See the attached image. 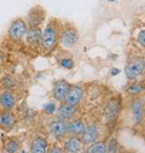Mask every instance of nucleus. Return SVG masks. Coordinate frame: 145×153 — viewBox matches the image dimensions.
<instances>
[{"label":"nucleus","mask_w":145,"mask_h":153,"mask_svg":"<svg viewBox=\"0 0 145 153\" xmlns=\"http://www.w3.org/2000/svg\"><path fill=\"white\" fill-rule=\"evenodd\" d=\"M59 29H61V22L56 18L50 19L45 28L41 30V41H40V48L44 53L52 52L59 40Z\"/></svg>","instance_id":"f257e3e1"},{"label":"nucleus","mask_w":145,"mask_h":153,"mask_svg":"<svg viewBox=\"0 0 145 153\" xmlns=\"http://www.w3.org/2000/svg\"><path fill=\"white\" fill-rule=\"evenodd\" d=\"M58 42L65 48L74 47L79 42V31H78L76 27L69 22L61 23Z\"/></svg>","instance_id":"f03ea898"},{"label":"nucleus","mask_w":145,"mask_h":153,"mask_svg":"<svg viewBox=\"0 0 145 153\" xmlns=\"http://www.w3.org/2000/svg\"><path fill=\"white\" fill-rule=\"evenodd\" d=\"M145 59L143 56H132L125 65V75L128 81H135L144 74Z\"/></svg>","instance_id":"7ed1b4c3"},{"label":"nucleus","mask_w":145,"mask_h":153,"mask_svg":"<svg viewBox=\"0 0 145 153\" xmlns=\"http://www.w3.org/2000/svg\"><path fill=\"white\" fill-rule=\"evenodd\" d=\"M28 30V25H27V22L24 18H16L11 22L10 27H9V30H7V36L9 39H11L12 41H21L25 33Z\"/></svg>","instance_id":"20e7f679"},{"label":"nucleus","mask_w":145,"mask_h":153,"mask_svg":"<svg viewBox=\"0 0 145 153\" xmlns=\"http://www.w3.org/2000/svg\"><path fill=\"white\" fill-rule=\"evenodd\" d=\"M45 18H46V12L44 7H41L40 5H36V6H33L28 11L25 22H27L28 28H35V27L41 28L43 23L45 22Z\"/></svg>","instance_id":"39448f33"},{"label":"nucleus","mask_w":145,"mask_h":153,"mask_svg":"<svg viewBox=\"0 0 145 153\" xmlns=\"http://www.w3.org/2000/svg\"><path fill=\"white\" fill-rule=\"evenodd\" d=\"M129 112H131L133 122L137 126L143 123L144 121V97L143 94L133 98V100L129 104Z\"/></svg>","instance_id":"423d86ee"},{"label":"nucleus","mask_w":145,"mask_h":153,"mask_svg":"<svg viewBox=\"0 0 145 153\" xmlns=\"http://www.w3.org/2000/svg\"><path fill=\"white\" fill-rule=\"evenodd\" d=\"M99 136H100L99 126L96 123H91V124L86 126L84 133L80 135V139L84 142V145H91V143L98 141Z\"/></svg>","instance_id":"0eeeda50"},{"label":"nucleus","mask_w":145,"mask_h":153,"mask_svg":"<svg viewBox=\"0 0 145 153\" xmlns=\"http://www.w3.org/2000/svg\"><path fill=\"white\" fill-rule=\"evenodd\" d=\"M84 93H85V91H84V87L81 85H71L63 101L67 102V104L76 106L82 100Z\"/></svg>","instance_id":"6e6552de"},{"label":"nucleus","mask_w":145,"mask_h":153,"mask_svg":"<svg viewBox=\"0 0 145 153\" xmlns=\"http://www.w3.org/2000/svg\"><path fill=\"white\" fill-rule=\"evenodd\" d=\"M70 86L71 85L67 80H63V79L55 81L53 82V87H52V97H53V99L56 101L62 102L64 100V98H65Z\"/></svg>","instance_id":"1a4fd4ad"},{"label":"nucleus","mask_w":145,"mask_h":153,"mask_svg":"<svg viewBox=\"0 0 145 153\" xmlns=\"http://www.w3.org/2000/svg\"><path fill=\"white\" fill-rule=\"evenodd\" d=\"M84 142L79 136H69L64 141L63 151L64 153H84Z\"/></svg>","instance_id":"9d476101"},{"label":"nucleus","mask_w":145,"mask_h":153,"mask_svg":"<svg viewBox=\"0 0 145 153\" xmlns=\"http://www.w3.org/2000/svg\"><path fill=\"white\" fill-rule=\"evenodd\" d=\"M120 107H121V101L119 98H114L109 101V104L105 107V118L108 123H114L117 120Z\"/></svg>","instance_id":"9b49d317"},{"label":"nucleus","mask_w":145,"mask_h":153,"mask_svg":"<svg viewBox=\"0 0 145 153\" xmlns=\"http://www.w3.org/2000/svg\"><path fill=\"white\" fill-rule=\"evenodd\" d=\"M49 131L56 139L64 137L67 135V122L61 120V118L52 120L49 123Z\"/></svg>","instance_id":"f8f14e48"},{"label":"nucleus","mask_w":145,"mask_h":153,"mask_svg":"<svg viewBox=\"0 0 145 153\" xmlns=\"http://www.w3.org/2000/svg\"><path fill=\"white\" fill-rule=\"evenodd\" d=\"M86 126V122L81 118H71L67 122V134H70L72 136H80L84 133Z\"/></svg>","instance_id":"ddd939ff"},{"label":"nucleus","mask_w":145,"mask_h":153,"mask_svg":"<svg viewBox=\"0 0 145 153\" xmlns=\"http://www.w3.org/2000/svg\"><path fill=\"white\" fill-rule=\"evenodd\" d=\"M24 39L28 45L31 47H40V41H41V28L35 27V28H28Z\"/></svg>","instance_id":"4468645a"},{"label":"nucleus","mask_w":145,"mask_h":153,"mask_svg":"<svg viewBox=\"0 0 145 153\" xmlns=\"http://www.w3.org/2000/svg\"><path fill=\"white\" fill-rule=\"evenodd\" d=\"M47 149H49V142L45 137L40 135H36L33 137L29 147L30 153H47Z\"/></svg>","instance_id":"2eb2a0df"},{"label":"nucleus","mask_w":145,"mask_h":153,"mask_svg":"<svg viewBox=\"0 0 145 153\" xmlns=\"http://www.w3.org/2000/svg\"><path fill=\"white\" fill-rule=\"evenodd\" d=\"M76 113V106L74 105H70V104H67L64 101H62V104L58 106L57 108V114H58V118L63 120V121H69L71 120L72 117L75 116Z\"/></svg>","instance_id":"dca6fc26"},{"label":"nucleus","mask_w":145,"mask_h":153,"mask_svg":"<svg viewBox=\"0 0 145 153\" xmlns=\"http://www.w3.org/2000/svg\"><path fill=\"white\" fill-rule=\"evenodd\" d=\"M0 106L4 110L11 111L16 106V95L12 91L5 89L4 92L0 93Z\"/></svg>","instance_id":"f3484780"},{"label":"nucleus","mask_w":145,"mask_h":153,"mask_svg":"<svg viewBox=\"0 0 145 153\" xmlns=\"http://www.w3.org/2000/svg\"><path fill=\"white\" fill-rule=\"evenodd\" d=\"M15 127V116L9 110H4L0 112V128L5 131L12 130Z\"/></svg>","instance_id":"a211bd4d"},{"label":"nucleus","mask_w":145,"mask_h":153,"mask_svg":"<svg viewBox=\"0 0 145 153\" xmlns=\"http://www.w3.org/2000/svg\"><path fill=\"white\" fill-rule=\"evenodd\" d=\"M125 92L127 93V95H131V97L141 95L143 92H144V83L143 82H138V81H132L131 85L126 86Z\"/></svg>","instance_id":"6ab92c4d"},{"label":"nucleus","mask_w":145,"mask_h":153,"mask_svg":"<svg viewBox=\"0 0 145 153\" xmlns=\"http://www.w3.org/2000/svg\"><path fill=\"white\" fill-rule=\"evenodd\" d=\"M85 153H106V145L104 141H96L87 146Z\"/></svg>","instance_id":"aec40b11"},{"label":"nucleus","mask_w":145,"mask_h":153,"mask_svg":"<svg viewBox=\"0 0 145 153\" xmlns=\"http://www.w3.org/2000/svg\"><path fill=\"white\" fill-rule=\"evenodd\" d=\"M19 147H21V142L15 137L7 139L5 142V151L7 153H17Z\"/></svg>","instance_id":"412c9836"},{"label":"nucleus","mask_w":145,"mask_h":153,"mask_svg":"<svg viewBox=\"0 0 145 153\" xmlns=\"http://www.w3.org/2000/svg\"><path fill=\"white\" fill-rule=\"evenodd\" d=\"M106 145V153H116L117 152V148H119V142H117V139L115 136L110 137V140L108 141Z\"/></svg>","instance_id":"4be33fe9"},{"label":"nucleus","mask_w":145,"mask_h":153,"mask_svg":"<svg viewBox=\"0 0 145 153\" xmlns=\"http://www.w3.org/2000/svg\"><path fill=\"white\" fill-rule=\"evenodd\" d=\"M59 65L64 69L70 70V69L74 68V60H72L71 58H69V57H64V58L59 59Z\"/></svg>","instance_id":"5701e85b"},{"label":"nucleus","mask_w":145,"mask_h":153,"mask_svg":"<svg viewBox=\"0 0 145 153\" xmlns=\"http://www.w3.org/2000/svg\"><path fill=\"white\" fill-rule=\"evenodd\" d=\"M137 42H138V45H139L141 48L145 47V30H144V29L139 30V33H138V35H137Z\"/></svg>","instance_id":"b1692460"},{"label":"nucleus","mask_w":145,"mask_h":153,"mask_svg":"<svg viewBox=\"0 0 145 153\" xmlns=\"http://www.w3.org/2000/svg\"><path fill=\"white\" fill-rule=\"evenodd\" d=\"M47 153H63V148H61L58 145H53L47 149Z\"/></svg>","instance_id":"393cba45"},{"label":"nucleus","mask_w":145,"mask_h":153,"mask_svg":"<svg viewBox=\"0 0 145 153\" xmlns=\"http://www.w3.org/2000/svg\"><path fill=\"white\" fill-rule=\"evenodd\" d=\"M44 108H45V111H46L47 113H50V114H51V113H53V112H55V110H56V108H55V104H47Z\"/></svg>","instance_id":"a878e982"},{"label":"nucleus","mask_w":145,"mask_h":153,"mask_svg":"<svg viewBox=\"0 0 145 153\" xmlns=\"http://www.w3.org/2000/svg\"><path fill=\"white\" fill-rule=\"evenodd\" d=\"M4 86H5L7 89H9V88H12L13 82H12V81H11V80L7 77V79H5V80H4Z\"/></svg>","instance_id":"bb28decb"},{"label":"nucleus","mask_w":145,"mask_h":153,"mask_svg":"<svg viewBox=\"0 0 145 153\" xmlns=\"http://www.w3.org/2000/svg\"><path fill=\"white\" fill-rule=\"evenodd\" d=\"M108 1H115V0H108Z\"/></svg>","instance_id":"cd10ccee"},{"label":"nucleus","mask_w":145,"mask_h":153,"mask_svg":"<svg viewBox=\"0 0 145 153\" xmlns=\"http://www.w3.org/2000/svg\"><path fill=\"white\" fill-rule=\"evenodd\" d=\"M0 153H1V146H0Z\"/></svg>","instance_id":"c85d7f7f"}]
</instances>
